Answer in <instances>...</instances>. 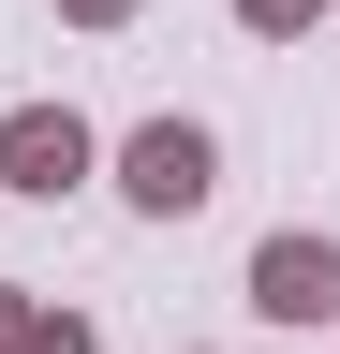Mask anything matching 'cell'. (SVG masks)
<instances>
[{
    "label": "cell",
    "instance_id": "6",
    "mask_svg": "<svg viewBox=\"0 0 340 354\" xmlns=\"http://www.w3.org/2000/svg\"><path fill=\"white\" fill-rule=\"evenodd\" d=\"M60 15H74V30H134L148 0H60Z\"/></svg>",
    "mask_w": 340,
    "mask_h": 354
},
{
    "label": "cell",
    "instance_id": "3",
    "mask_svg": "<svg viewBox=\"0 0 340 354\" xmlns=\"http://www.w3.org/2000/svg\"><path fill=\"white\" fill-rule=\"evenodd\" d=\"M251 310H267V325H340V236H281L251 251Z\"/></svg>",
    "mask_w": 340,
    "mask_h": 354
},
{
    "label": "cell",
    "instance_id": "4",
    "mask_svg": "<svg viewBox=\"0 0 340 354\" xmlns=\"http://www.w3.org/2000/svg\"><path fill=\"white\" fill-rule=\"evenodd\" d=\"M311 15H325V0H237V30H251V44H311Z\"/></svg>",
    "mask_w": 340,
    "mask_h": 354
},
{
    "label": "cell",
    "instance_id": "1",
    "mask_svg": "<svg viewBox=\"0 0 340 354\" xmlns=\"http://www.w3.org/2000/svg\"><path fill=\"white\" fill-rule=\"evenodd\" d=\"M118 192H134L148 221H193L207 192H222V148H207V118H134V133H118Z\"/></svg>",
    "mask_w": 340,
    "mask_h": 354
},
{
    "label": "cell",
    "instance_id": "2",
    "mask_svg": "<svg viewBox=\"0 0 340 354\" xmlns=\"http://www.w3.org/2000/svg\"><path fill=\"white\" fill-rule=\"evenodd\" d=\"M89 162H104V133L74 104H0V192H15V207H60Z\"/></svg>",
    "mask_w": 340,
    "mask_h": 354
},
{
    "label": "cell",
    "instance_id": "7",
    "mask_svg": "<svg viewBox=\"0 0 340 354\" xmlns=\"http://www.w3.org/2000/svg\"><path fill=\"white\" fill-rule=\"evenodd\" d=\"M0 354H30V295L15 281H0Z\"/></svg>",
    "mask_w": 340,
    "mask_h": 354
},
{
    "label": "cell",
    "instance_id": "8",
    "mask_svg": "<svg viewBox=\"0 0 340 354\" xmlns=\"http://www.w3.org/2000/svg\"><path fill=\"white\" fill-rule=\"evenodd\" d=\"M178 354H193V339H178Z\"/></svg>",
    "mask_w": 340,
    "mask_h": 354
},
{
    "label": "cell",
    "instance_id": "5",
    "mask_svg": "<svg viewBox=\"0 0 340 354\" xmlns=\"http://www.w3.org/2000/svg\"><path fill=\"white\" fill-rule=\"evenodd\" d=\"M30 354H89V325L74 310H30Z\"/></svg>",
    "mask_w": 340,
    "mask_h": 354
}]
</instances>
